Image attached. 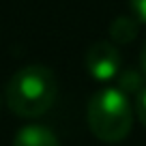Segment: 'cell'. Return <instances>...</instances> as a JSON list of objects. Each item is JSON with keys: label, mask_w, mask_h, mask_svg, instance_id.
Returning a JSON list of instances; mask_svg holds the SVG:
<instances>
[{"label": "cell", "mask_w": 146, "mask_h": 146, "mask_svg": "<svg viewBox=\"0 0 146 146\" xmlns=\"http://www.w3.org/2000/svg\"><path fill=\"white\" fill-rule=\"evenodd\" d=\"M58 97V80L43 64H28L11 75L5 99L9 110L22 118H39L54 105Z\"/></svg>", "instance_id": "cell-1"}, {"label": "cell", "mask_w": 146, "mask_h": 146, "mask_svg": "<svg viewBox=\"0 0 146 146\" xmlns=\"http://www.w3.org/2000/svg\"><path fill=\"white\" fill-rule=\"evenodd\" d=\"M88 129L105 144L123 142L133 125L131 99L118 86H105L90 97L86 108Z\"/></svg>", "instance_id": "cell-2"}, {"label": "cell", "mask_w": 146, "mask_h": 146, "mask_svg": "<svg viewBox=\"0 0 146 146\" xmlns=\"http://www.w3.org/2000/svg\"><path fill=\"white\" fill-rule=\"evenodd\" d=\"M86 71L95 82H112L120 73V52L112 41H95L84 56Z\"/></svg>", "instance_id": "cell-3"}, {"label": "cell", "mask_w": 146, "mask_h": 146, "mask_svg": "<svg viewBox=\"0 0 146 146\" xmlns=\"http://www.w3.org/2000/svg\"><path fill=\"white\" fill-rule=\"evenodd\" d=\"M13 146H60L52 129L43 125H26L13 137Z\"/></svg>", "instance_id": "cell-4"}, {"label": "cell", "mask_w": 146, "mask_h": 146, "mask_svg": "<svg viewBox=\"0 0 146 146\" xmlns=\"http://www.w3.org/2000/svg\"><path fill=\"white\" fill-rule=\"evenodd\" d=\"M110 39L116 45H127L137 36V22L133 15H120L110 24Z\"/></svg>", "instance_id": "cell-5"}, {"label": "cell", "mask_w": 146, "mask_h": 146, "mask_svg": "<svg viewBox=\"0 0 146 146\" xmlns=\"http://www.w3.org/2000/svg\"><path fill=\"white\" fill-rule=\"evenodd\" d=\"M116 86L129 97V99H135L137 92L146 88V75L142 73V69H125L118 73L116 78Z\"/></svg>", "instance_id": "cell-6"}, {"label": "cell", "mask_w": 146, "mask_h": 146, "mask_svg": "<svg viewBox=\"0 0 146 146\" xmlns=\"http://www.w3.org/2000/svg\"><path fill=\"white\" fill-rule=\"evenodd\" d=\"M133 110H135L137 120L142 123V127L146 129V88L137 92V97L133 99Z\"/></svg>", "instance_id": "cell-7"}, {"label": "cell", "mask_w": 146, "mask_h": 146, "mask_svg": "<svg viewBox=\"0 0 146 146\" xmlns=\"http://www.w3.org/2000/svg\"><path fill=\"white\" fill-rule=\"evenodd\" d=\"M129 9L135 22L146 26V0H129Z\"/></svg>", "instance_id": "cell-8"}, {"label": "cell", "mask_w": 146, "mask_h": 146, "mask_svg": "<svg viewBox=\"0 0 146 146\" xmlns=\"http://www.w3.org/2000/svg\"><path fill=\"white\" fill-rule=\"evenodd\" d=\"M140 69L146 75V41H144V45H142V50H140Z\"/></svg>", "instance_id": "cell-9"}, {"label": "cell", "mask_w": 146, "mask_h": 146, "mask_svg": "<svg viewBox=\"0 0 146 146\" xmlns=\"http://www.w3.org/2000/svg\"><path fill=\"white\" fill-rule=\"evenodd\" d=\"M0 103H2V99H0Z\"/></svg>", "instance_id": "cell-10"}]
</instances>
